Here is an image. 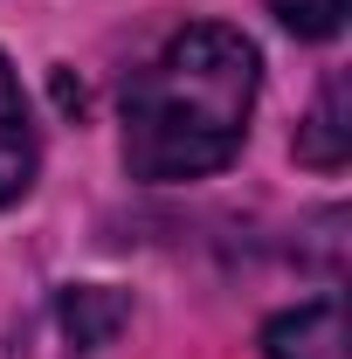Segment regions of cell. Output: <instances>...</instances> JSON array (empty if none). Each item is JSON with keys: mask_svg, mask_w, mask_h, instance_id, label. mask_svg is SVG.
I'll use <instances>...</instances> for the list:
<instances>
[{"mask_svg": "<svg viewBox=\"0 0 352 359\" xmlns=\"http://www.w3.org/2000/svg\"><path fill=\"white\" fill-rule=\"evenodd\" d=\"M256 104V42L242 28L194 21L125 90V166L152 187L221 173Z\"/></svg>", "mask_w": 352, "mask_h": 359, "instance_id": "1", "label": "cell"}, {"mask_svg": "<svg viewBox=\"0 0 352 359\" xmlns=\"http://www.w3.org/2000/svg\"><path fill=\"white\" fill-rule=\"evenodd\" d=\"M35 166H42V138H35V118H28L14 62L0 55V208H14L35 187Z\"/></svg>", "mask_w": 352, "mask_h": 359, "instance_id": "2", "label": "cell"}, {"mask_svg": "<svg viewBox=\"0 0 352 359\" xmlns=\"http://www.w3.org/2000/svg\"><path fill=\"white\" fill-rule=\"evenodd\" d=\"M263 353L269 359H352L346 353V311H339V297H318V304H297V311L269 318Z\"/></svg>", "mask_w": 352, "mask_h": 359, "instance_id": "3", "label": "cell"}, {"mask_svg": "<svg viewBox=\"0 0 352 359\" xmlns=\"http://www.w3.org/2000/svg\"><path fill=\"white\" fill-rule=\"evenodd\" d=\"M352 152V125H346V69H332V83L318 90V111H311V125L297 132V159L304 166H346Z\"/></svg>", "mask_w": 352, "mask_h": 359, "instance_id": "4", "label": "cell"}, {"mask_svg": "<svg viewBox=\"0 0 352 359\" xmlns=\"http://www.w3.org/2000/svg\"><path fill=\"white\" fill-rule=\"evenodd\" d=\"M125 318H132V304H125V290H111V283H76V290L62 297V325H69L76 346H104Z\"/></svg>", "mask_w": 352, "mask_h": 359, "instance_id": "5", "label": "cell"}, {"mask_svg": "<svg viewBox=\"0 0 352 359\" xmlns=\"http://www.w3.org/2000/svg\"><path fill=\"white\" fill-rule=\"evenodd\" d=\"M269 7H276V21L290 35H311V42L339 35V14H346V0H269Z\"/></svg>", "mask_w": 352, "mask_h": 359, "instance_id": "6", "label": "cell"}]
</instances>
